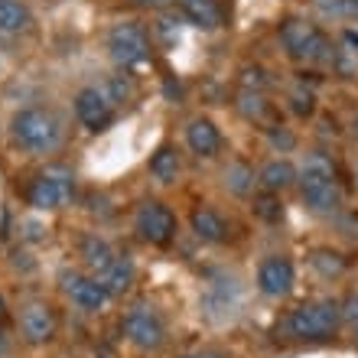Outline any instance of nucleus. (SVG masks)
Listing matches in <instances>:
<instances>
[{
	"instance_id": "obj_1",
	"label": "nucleus",
	"mask_w": 358,
	"mask_h": 358,
	"mask_svg": "<svg viewBox=\"0 0 358 358\" xmlns=\"http://www.w3.org/2000/svg\"><path fill=\"white\" fill-rule=\"evenodd\" d=\"M10 137L27 153H56L62 147L66 127L62 117L49 108H23L10 121Z\"/></svg>"
},
{
	"instance_id": "obj_2",
	"label": "nucleus",
	"mask_w": 358,
	"mask_h": 358,
	"mask_svg": "<svg viewBox=\"0 0 358 358\" xmlns=\"http://www.w3.org/2000/svg\"><path fill=\"white\" fill-rule=\"evenodd\" d=\"M342 326V303L336 300H316L303 303L283 320V336L300 342H322L332 339Z\"/></svg>"
},
{
	"instance_id": "obj_3",
	"label": "nucleus",
	"mask_w": 358,
	"mask_h": 358,
	"mask_svg": "<svg viewBox=\"0 0 358 358\" xmlns=\"http://www.w3.org/2000/svg\"><path fill=\"white\" fill-rule=\"evenodd\" d=\"M277 33H280V43H283V49H287V56L296 59V62L322 66V62H332V59H336L332 39L326 36L316 23H310V20L287 17Z\"/></svg>"
},
{
	"instance_id": "obj_4",
	"label": "nucleus",
	"mask_w": 358,
	"mask_h": 358,
	"mask_svg": "<svg viewBox=\"0 0 358 358\" xmlns=\"http://www.w3.org/2000/svg\"><path fill=\"white\" fill-rule=\"evenodd\" d=\"M76 199V176L69 166H46L27 186V202L39 212H59Z\"/></svg>"
},
{
	"instance_id": "obj_5",
	"label": "nucleus",
	"mask_w": 358,
	"mask_h": 358,
	"mask_svg": "<svg viewBox=\"0 0 358 358\" xmlns=\"http://www.w3.org/2000/svg\"><path fill=\"white\" fill-rule=\"evenodd\" d=\"M150 49H153L150 33L141 23H134V20H124V23H117L108 33V56H111L114 66H121V69L143 66L150 59Z\"/></svg>"
},
{
	"instance_id": "obj_6",
	"label": "nucleus",
	"mask_w": 358,
	"mask_h": 358,
	"mask_svg": "<svg viewBox=\"0 0 358 358\" xmlns=\"http://www.w3.org/2000/svg\"><path fill=\"white\" fill-rule=\"evenodd\" d=\"M121 329L127 336L131 345H137L141 352H157L163 349V342H166V326L150 306H134V310L124 313L121 320Z\"/></svg>"
},
{
	"instance_id": "obj_7",
	"label": "nucleus",
	"mask_w": 358,
	"mask_h": 358,
	"mask_svg": "<svg viewBox=\"0 0 358 358\" xmlns=\"http://www.w3.org/2000/svg\"><path fill=\"white\" fill-rule=\"evenodd\" d=\"M134 225H137L143 241H150L157 248H166L176 238V215L170 212V206H163L157 199L141 202L137 215H134Z\"/></svg>"
},
{
	"instance_id": "obj_8",
	"label": "nucleus",
	"mask_w": 358,
	"mask_h": 358,
	"mask_svg": "<svg viewBox=\"0 0 358 358\" xmlns=\"http://www.w3.org/2000/svg\"><path fill=\"white\" fill-rule=\"evenodd\" d=\"M20 332L29 345H46L56 339L59 316L46 300H27L20 306Z\"/></svg>"
},
{
	"instance_id": "obj_9",
	"label": "nucleus",
	"mask_w": 358,
	"mask_h": 358,
	"mask_svg": "<svg viewBox=\"0 0 358 358\" xmlns=\"http://www.w3.org/2000/svg\"><path fill=\"white\" fill-rule=\"evenodd\" d=\"M59 287H62V293L76 303L78 310H85V313H101L111 303V296H108V290H104L101 283L82 271H62L59 273Z\"/></svg>"
},
{
	"instance_id": "obj_10",
	"label": "nucleus",
	"mask_w": 358,
	"mask_h": 358,
	"mask_svg": "<svg viewBox=\"0 0 358 358\" xmlns=\"http://www.w3.org/2000/svg\"><path fill=\"white\" fill-rule=\"evenodd\" d=\"M293 283H296V271H293V264L287 257L271 255L261 261V267H257V290L264 296L280 300V296H287L293 290Z\"/></svg>"
},
{
	"instance_id": "obj_11",
	"label": "nucleus",
	"mask_w": 358,
	"mask_h": 358,
	"mask_svg": "<svg viewBox=\"0 0 358 358\" xmlns=\"http://www.w3.org/2000/svg\"><path fill=\"white\" fill-rule=\"evenodd\" d=\"M76 117L88 131H104L114 121V104L104 94V88H82L76 94Z\"/></svg>"
},
{
	"instance_id": "obj_12",
	"label": "nucleus",
	"mask_w": 358,
	"mask_h": 358,
	"mask_svg": "<svg viewBox=\"0 0 358 358\" xmlns=\"http://www.w3.org/2000/svg\"><path fill=\"white\" fill-rule=\"evenodd\" d=\"M296 182H300V192L329 186V182H339V170H336L332 157H326V153H310V157L303 160L300 173H296Z\"/></svg>"
},
{
	"instance_id": "obj_13",
	"label": "nucleus",
	"mask_w": 358,
	"mask_h": 358,
	"mask_svg": "<svg viewBox=\"0 0 358 358\" xmlns=\"http://www.w3.org/2000/svg\"><path fill=\"white\" fill-rule=\"evenodd\" d=\"M186 143L196 157H206L208 160V157H215L222 150V134H218V127L208 117H192L186 124Z\"/></svg>"
},
{
	"instance_id": "obj_14",
	"label": "nucleus",
	"mask_w": 358,
	"mask_h": 358,
	"mask_svg": "<svg viewBox=\"0 0 358 358\" xmlns=\"http://www.w3.org/2000/svg\"><path fill=\"white\" fill-rule=\"evenodd\" d=\"M94 280L101 283L104 290H108V296H124V293L134 287V280H137V267H134V261L127 255H117L111 261V267L101 273V277H94Z\"/></svg>"
},
{
	"instance_id": "obj_15",
	"label": "nucleus",
	"mask_w": 358,
	"mask_h": 358,
	"mask_svg": "<svg viewBox=\"0 0 358 358\" xmlns=\"http://www.w3.org/2000/svg\"><path fill=\"white\" fill-rule=\"evenodd\" d=\"M189 225L196 231L199 241H208V245H218V241H225L228 238V222L218 215L215 208H192V215H189Z\"/></svg>"
},
{
	"instance_id": "obj_16",
	"label": "nucleus",
	"mask_w": 358,
	"mask_h": 358,
	"mask_svg": "<svg viewBox=\"0 0 358 358\" xmlns=\"http://www.w3.org/2000/svg\"><path fill=\"white\" fill-rule=\"evenodd\" d=\"M179 10L199 29H218L225 20V10L218 0H179Z\"/></svg>"
},
{
	"instance_id": "obj_17",
	"label": "nucleus",
	"mask_w": 358,
	"mask_h": 358,
	"mask_svg": "<svg viewBox=\"0 0 358 358\" xmlns=\"http://www.w3.org/2000/svg\"><path fill=\"white\" fill-rule=\"evenodd\" d=\"M78 255H82V261H85V267L92 271V277H101L108 267H111V261L117 257V251H114L104 238L98 235H85L82 238V245H78Z\"/></svg>"
},
{
	"instance_id": "obj_18",
	"label": "nucleus",
	"mask_w": 358,
	"mask_h": 358,
	"mask_svg": "<svg viewBox=\"0 0 358 358\" xmlns=\"http://www.w3.org/2000/svg\"><path fill=\"white\" fill-rule=\"evenodd\" d=\"M33 27V13L23 0H0V33H27Z\"/></svg>"
},
{
	"instance_id": "obj_19",
	"label": "nucleus",
	"mask_w": 358,
	"mask_h": 358,
	"mask_svg": "<svg viewBox=\"0 0 358 358\" xmlns=\"http://www.w3.org/2000/svg\"><path fill=\"white\" fill-rule=\"evenodd\" d=\"M257 182H261L267 192H283V189H290L293 182H296V170H293L287 160H271L261 166Z\"/></svg>"
},
{
	"instance_id": "obj_20",
	"label": "nucleus",
	"mask_w": 358,
	"mask_h": 358,
	"mask_svg": "<svg viewBox=\"0 0 358 358\" xmlns=\"http://www.w3.org/2000/svg\"><path fill=\"white\" fill-rule=\"evenodd\" d=\"M235 104H238V111H241V117H248V121H255V124H264L271 117L267 92H248V88H241Z\"/></svg>"
},
{
	"instance_id": "obj_21",
	"label": "nucleus",
	"mask_w": 358,
	"mask_h": 358,
	"mask_svg": "<svg viewBox=\"0 0 358 358\" xmlns=\"http://www.w3.org/2000/svg\"><path fill=\"white\" fill-rule=\"evenodd\" d=\"M150 173L160 182H176L179 176V153L173 147H160V150L150 157Z\"/></svg>"
},
{
	"instance_id": "obj_22",
	"label": "nucleus",
	"mask_w": 358,
	"mask_h": 358,
	"mask_svg": "<svg viewBox=\"0 0 358 358\" xmlns=\"http://www.w3.org/2000/svg\"><path fill=\"white\" fill-rule=\"evenodd\" d=\"M310 264L322 273V277H339L345 273V257L339 251H332V248H316L310 255Z\"/></svg>"
},
{
	"instance_id": "obj_23",
	"label": "nucleus",
	"mask_w": 358,
	"mask_h": 358,
	"mask_svg": "<svg viewBox=\"0 0 358 358\" xmlns=\"http://www.w3.org/2000/svg\"><path fill=\"white\" fill-rule=\"evenodd\" d=\"M225 186L235 192V196H248L255 189V170L248 163H231L225 170Z\"/></svg>"
},
{
	"instance_id": "obj_24",
	"label": "nucleus",
	"mask_w": 358,
	"mask_h": 358,
	"mask_svg": "<svg viewBox=\"0 0 358 358\" xmlns=\"http://www.w3.org/2000/svg\"><path fill=\"white\" fill-rule=\"evenodd\" d=\"M267 85H271V78H267L264 69H241V88H248V92H267Z\"/></svg>"
},
{
	"instance_id": "obj_25",
	"label": "nucleus",
	"mask_w": 358,
	"mask_h": 358,
	"mask_svg": "<svg viewBox=\"0 0 358 358\" xmlns=\"http://www.w3.org/2000/svg\"><path fill=\"white\" fill-rule=\"evenodd\" d=\"M255 212L261 218H267V222H280V215H283V208L277 206V199H273V192H267V196H261L255 202Z\"/></svg>"
},
{
	"instance_id": "obj_26",
	"label": "nucleus",
	"mask_w": 358,
	"mask_h": 358,
	"mask_svg": "<svg viewBox=\"0 0 358 358\" xmlns=\"http://www.w3.org/2000/svg\"><path fill=\"white\" fill-rule=\"evenodd\" d=\"M131 82H124V78H111L108 85H104V94L111 98V104H117V101H127L131 98Z\"/></svg>"
},
{
	"instance_id": "obj_27",
	"label": "nucleus",
	"mask_w": 358,
	"mask_h": 358,
	"mask_svg": "<svg viewBox=\"0 0 358 358\" xmlns=\"http://www.w3.org/2000/svg\"><path fill=\"white\" fill-rule=\"evenodd\" d=\"M342 322L349 326L358 342V296H345V303H342Z\"/></svg>"
},
{
	"instance_id": "obj_28",
	"label": "nucleus",
	"mask_w": 358,
	"mask_h": 358,
	"mask_svg": "<svg viewBox=\"0 0 358 358\" xmlns=\"http://www.w3.org/2000/svg\"><path fill=\"white\" fill-rule=\"evenodd\" d=\"M293 111L300 114V117L313 114V92H303V88H296V92H293Z\"/></svg>"
},
{
	"instance_id": "obj_29",
	"label": "nucleus",
	"mask_w": 358,
	"mask_h": 358,
	"mask_svg": "<svg viewBox=\"0 0 358 358\" xmlns=\"http://www.w3.org/2000/svg\"><path fill=\"white\" fill-rule=\"evenodd\" d=\"M336 20L352 23V29H358V0H342V7L336 10Z\"/></svg>"
},
{
	"instance_id": "obj_30",
	"label": "nucleus",
	"mask_w": 358,
	"mask_h": 358,
	"mask_svg": "<svg viewBox=\"0 0 358 358\" xmlns=\"http://www.w3.org/2000/svg\"><path fill=\"white\" fill-rule=\"evenodd\" d=\"M134 7H141V10H166L173 3V0H131Z\"/></svg>"
},
{
	"instance_id": "obj_31",
	"label": "nucleus",
	"mask_w": 358,
	"mask_h": 358,
	"mask_svg": "<svg viewBox=\"0 0 358 358\" xmlns=\"http://www.w3.org/2000/svg\"><path fill=\"white\" fill-rule=\"evenodd\" d=\"M313 3H316L322 13H329V17H336V10L342 7V0H313Z\"/></svg>"
},
{
	"instance_id": "obj_32",
	"label": "nucleus",
	"mask_w": 358,
	"mask_h": 358,
	"mask_svg": "<svg viewBox=\"0 0 358 358\" xmlns=\"http://www.w3.org/2000/svg\"><path fill=\"white\" fill-rule=\"evenodd\" d=\"M271 141L277 143V147H293V137L283 131H271Z\"/></svg>"
},
{
	"instance_id": "obj_33",
	"label": "nucleus",
	"mask_w": 358,
	"mask_h": 358,
	"mask_svg": "<svg viewBox=\"0 0 358 358\" xmlns=\"http://www.w3.org/2000/svg\"><path fill=\"white\" fill-rule=\"evenodd\" d=\"M186 358H225L222 352H196V355H186Z\"/></svg>"
},
{
	"instance_id": "obj_34",
	"label": "nucleus",
	"mask_w": 358,
	"mask_h": 358,
	"mask_svg": "<svg viewBox=\"0 0 358 358\" xmlns=\"http://www.w3.org/2000/svg\"><path fill=\"white\" fill-rule=\"evenodd\" d=\"M3 320H7V303H3V296H0V326H3Z\"/></svg>"
}]
</instances>
